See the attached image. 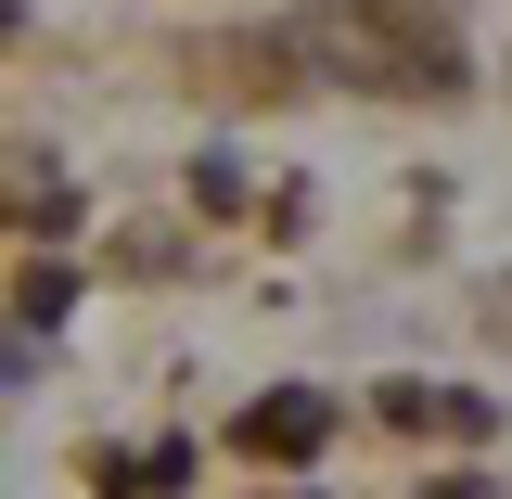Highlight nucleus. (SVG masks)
Here are the masks:
<instances>
[{
  "mask_svg": "<svg viewBox=\"0 0 512 499\" xmlns=\"http://www.w3.org/2000/svg\"><path fill=\"white\" fill-rule=\"evenodd\" d=\"M359 26L384 39L359 77H397V90H448L461 77V13L448 0H359Z\"/></svg>",
  "mask_w": 512,
  "mask_h": 499,
  "instance_id": "1",
  "label": "nucleus"
},
{
  "mask_svg": "<svg viewBox=\"0 0 512 499\" xmlns=\"http://www.w3.org/2000/svg\"><path fill=\"white\" fill-rule=\"evenodd\" d=\"M231 436H244V461H320V448H333V397H308V384H269Z\"/></svg>",
  "mask_w": 512,
  "mask_h": 499,
  "instance_id": "2",
  "label": "nucleus"
}]
</instances>
